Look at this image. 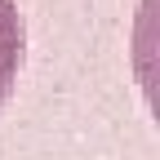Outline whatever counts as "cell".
<instances>
[{
  "mask_svg": "<svg viewBox=\"0 0 160 160\" xmlns=\"http://www.w3.org/2000/svg\"><path fill=\"white\" fill-rule=\"evenodd\" d=\"M22 53H27L22 9H18V0H0V107L9 102V93H13V85H18Z\"/></svg>",
  "mask_w": 160,
  "mask_h": 160,
  "instance_id": "cell-1",
  "label": "cell"
}]
</instances>
